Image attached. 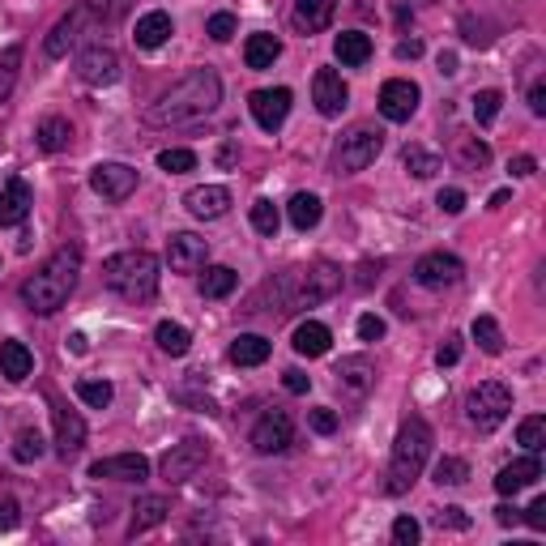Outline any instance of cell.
<instances>
[{
  "label": "cell",
  "mask_w": 546,
  "mask_h": 546,
  "mask_svg": "<svg viewBox=\"0 0 546 546\" xmlns=\"http://www.w3.org/2000/svg\"><path fill=\"white\" fill-rule=\"evenodd\" d=\"M384 150V133L376 124H359V128H350V133L342 137V146H337V171L342 175H359L367 171L380 158Z\"/></svg>",
  "instance_id": "obj_7"
},
{
  "label": "cell",
  "mask_w": 546,
  "mask_h": 546,
  "mask_svg": "<svg viewBox=\"0 0 546 546\" xmlns=\"http://www.w3.org/2000/svg\"><path fill=\"white\" fill-rule=\"evenodd\" d=\"M30 372H35V355L26 350V342L5 337V342H0V376H5L9 384H22Z\"/></svg>",
  "instance_id": "obj_25"
},
{
  "label": "cell",
  "mask_w": 546,
  "mask_h": 546,
  "mask_svg": "<svg viewBox=\"0 0 546 546\" xmlns=\"http://www.w3.org/2000/svg\"><path fill=\"white\" fill-rule=\"evenodd\" d=\"M158 167H163L167 175L197 171V154H192V150H163V154H158Z\"/></svg>",
  "instance_id": "obj_45"
},
{
  "label": "cell",
  "mask_w": 546,
  "mask_h": 546,
  "mask_svg": "<svg viewBox=\"0 0 546 546\" xmlns=\"http://www.w3.org/2000/svg\"><path fill=\"white\" fill-rule=\"evenodd\" d=\"M128 13V0H82L77 9H69L64 18L52 26V35L43 39V56L47 60H60L69 56L77 43H82V35L90 26H116L120 18Z\"/></svg>",
  "instance_id": "obj_4"
},
{
  "label": "cell",
  "mask_w": 546,
  "mask_h": 546,
  "mask_svg": "<svg viewBox=\"0 0 546 546\" xmlns=\"http://www.w3.org/2000/svg\"><path fill=\"white\" fill-rule=\"evenodd\" d=\"M252 227L256 231H261V235H278V227H282V214H278V205H273V201H256L252 205Z\"/></svg>",
  "instance_id": "obj_43"
},
{
  "label": "cell",
  "mask_w": 546,
  "mask_h": 546,
  "mask_svg": "<svg viewBox=\"0 0 546 546\" xmlns=\"http://www.w3.org/2000/svg\"><path fill=\"white\" fill-rule=\"evenodd\" d=\"M525 525H529V529H538V534L546 529V495H538V500L525 508Z\"/></svg>",
  "instance_id": "obj_54"
},
{
  "label": "cell",
  "mask_w": 546,
  "mask_h": 546,
  "mask_svg": "<svg viewBox=\"0 0 546 546\" xmlns=\"http://www.w3.org/2000/svg\"><path fill=\"white\" fill-rule=\"evenodd\" d=\"M529 111H534V116H546V82L529 86Z\"/></svg>",
  "instance_id": "obj_59"
},
{
  "label": "cell",
  "mask_w": 546,
  "mask_h": 546,
  "mask_svg": "<svg viewBox=\"0 0 546 546\" xmlns=\"http://www.w3.org/2000/svg\"><path fill=\"white\" fill-rule=\"evenodd\" d=\"M103 286L128 303H146L158 295V256L146 248H128L103 261Z\"/></svg>",
  "instance_id": "obj_5"
},
{
  "label": "cell",
  "mask_w": 546,
  "mask_h": 546,
  "mask_svg": "<svg viewBox=\"0 0 546 546\" xmlns=\"http://www.w3.org/2000/svg\"><path fill=\"white\" fill-rule=\"evenodd\" d=\"M461 35L470 47H487L491 35H487V22H474V18H461Z\"/></svg>",
  "instance_id": "obj_49"
},
{
  "label": "cell",
  "mask_w": 546,
  "mask_h": 546,
  "mask_svg": "<svg viewBox=\"0 0 546 546\" xmlns=\"http://www.w3.org/2000/svg\"><path fill=\"white\" fill-rule=\"evenodd\" d=\"M517 444L525 448V453H542V444H546V419L542 414H529V419L517 427Z\"/></svg>",
  "instance_id": "obj_39"
},
{
  "label": "cell",
  "mask_w": 546,
  "mask_h": 546,
  "mask_svg": "<svg viewBox=\"0 0 546 546\" xmlns=\"http://www.w3.org/2000/svg\"><path fill=\"white\" fill-rule=\"evenodd\" d=\"M337 384H342L346 393L363 397V393L376 384V367H372V359H367V355H350V359H342V363H337Z\"/></svg>",
  "instance_id": "obj_27"
},
{
  "label": "cell",
  "mask_w": 546,
  "mask_h": 546,
  "mask_svg": "<svg viewBox=\"0 0 546 546\" xmlns=\"http://www.w3.org/2000/svg\"><path fill=\"white\" fill-rule=\"evenodd\" d=\"M333 56L346 64V69H359V64L372 60V39L363 35V30H342V35L333 39Z\"/></svg>",
  "instance_id": "obj_30"
},
{
  "label": "cell",
  "mask_w": 546,
  "mask_h": 546,
  "mask_svg": "<svg viewBox=\"0 0 546 546\" xmlns=\"http://www.w3.org/2000/svg\"><path fill=\"white\" fill-rule=\"evenodd\" d=\"M171 517V500L167 495H141V500L133 504V521H128V538H141L150 534L154 525H163Z\"/></svg>",
  "instance_id": "obj_22"
},
{
  "label": "cell",
  "mask_w": 546,
  "mask_h": 546,
  "mask_svg": "<svg viewBox=\"0 0 546 546\" xmlns=\"http://www.w3.org/2000/svg\"><path fill=\"white\" fill-rule=\"evenodd\" d=\"M90 478H111V483H146V478H150V457H141V453L103 457V461L90 465Z\"/></svg>",
  "instance_id": "obj_18"
},
{
  "label": "cell",
  "mask_w": 546,
  "mask_h": 546,
  "mask_svg": "<svg viewBox=\"0 0 546 546\" xmlns=\"http://www.w3.org/2000/svg\"><path fill=\"white\" fill-rule=\"evenodd\" d=\"M43 453H47V444H43L39 431H22V436L13 440V457H18L22 465H26V461H39Z\"/></svg>",
  "instance_id": "obj_44"
},
{
  "label": "cell",
  "mask_w": 546,
  "mask_h": 546,
  "mask_svg": "<svg viewBox=\"0 0 546 546\" xmlns=\"http://www.w3.org/2000/svg\"><path fill=\"white\" fill-rule=\"evenodd\" d=\"M77 397H82L86 406H94V410H107L111 397H116V389H111L107 380H77Z\"/></svg>",
  "instance_id": "obj_41"
},
{
  "label": "cell",
  "mask_w": 546,
  "mask_h": 546,
  "mask_svg": "<svg viewBox=\"0 0 546 546\" xmlns=\"http://www.w3.org/2000/svg\"><path fill=\"white\" fill-rule=\"evenodd\" d=\"M218 103H222V77L214 69H192L167 94H158L141 120L150 128H175V124H192V120L214 116Z\"/></svg>",
  "instance_id": "obj_1"
},
{
  "label": "cell",
  "mask_w": 546,
  "mask_h": 546,
  "mask_svg": "<svg viewBox=\"0 0 546 546\" xmlns=\"http://www.w3.org/2000/svg\"><path fill=\"white\" fill-rule=\"evenodd\" d=\"M470 337L478 342V350L483 355H504V329H500V320L495 316H474V325H470Z\"/></svg>",
  "instance_id": "obj_35"
},
{
  "label": "cell",
  "mask_w": 546,
  "mask_h": 546,
  "mask_svg": "<svg viewBox=\"0 0 546 546\" xmlns=\"http://www.w3.org/2000/svg\"><path fill=\"white\" fill-rule=\"evenodd\" d=\"M512 414V393L500 380H483L478 389H470L465 397V419H470L478 431H495Z\"/></svg>",
  "instance_id": "obj_6"
},
{
  "label": "cell",
  "mask_w": 546,
  "mask_h": 546,
  "mask_svg": "<svg viewBox=\"0 0 546 546\" xmlns=\"http://www.w3.org/2000/svg\"><path fill=\"white\" fill-rule=\"evenodd\" d=\"M508 171H512V175H521V180H525V175H534V171H538V158H534V154H517V158L508 163Z\"/></svg>",
  "instance_id": "obj_58"
},
{
  "label": "cell",
  "mask_w": 546,
  "mask_h": 546,
  "mask_svg": "<svg viewBox=\"0 0 546 546\" xmlns=\"http://www.w3.org/2000/svg\"><path fill=\"white\" fill-rule=\"evenodd\" d=\"M320 214H325V205H320L316 192H295L291 205H286V218H291L295 231H312L320 222Z\"/></svg>",
  "instance_id": "obj_33"
},
{
  "label": "cell",
  "mask_w": 546,
  "mask_h": 546,
  "mask_svg": "<svg viewBox=\"0 0 546 546\" xmlns=\"http://www.w3.org/2000/svg\"><path fill=\"white\" fill-rule=\"evenodd\" d=\"M359 337H363V342H380V337H384V329H389V325H384V320L376 316V312H367V316H359Z\"/></svg>",
  "instance_id": "obj_50"
},
{
  "label": "cell",
  "mask_w": 546,
  "mask_h": 546,
  "mask_svg": "<svg viewBox=\"0 0 546 546\" xmlns=\"http://www.w3.org/2000/svg\"><path fill=\"white\" fill-rule=\"evenodd\" d=\"M22 521V504L13 495H0V529H13Z\"/></svg>",
  "instance_id": "obj_52"
},
{
  "label": "cell",
  "mask_w": 546,
  "mask_h": 546,
  "mask_svg": "<svg viewBox=\"0 0 546 546\" xmlns=\"http://www.w3.org/2000/svg\"><path fill=\"white\" fill-rule=\"evenodd\" d=\"M295 444V423H291V414L286 410H265L261 419H256L252 427V448L261 457H278L286 453V448Z\"/></svg>",
  "instance_id": "obj_10"
},
{
  "label": "cell",
  "mask_w": 546,
  "mask_h": 546,
  "mask_svg": "<svg viewBox=\"0 0 546 546\" xmlns=\"http://www.w3.org/2000/svg\"><path fill=\"white\" fill-rule=\"evenodd\" d=\"M77 273H82V248H77V244H64V248L52 256V261H47V265L35 273V278L22 282L26 312H35V316L60 312L64 303H69L73 286H77Z\"/></svg>",
  "instance_id": "obj_2"
},
{
  "label": "cell",
  "mask_w": 546,
  "mask_h": 546,
  "mask_svg": "<svg viewBox=\"0 0 546 546\" xmlns=\"http://www.w3.org/2000/svg\"><path fill=\"white\" fill-rule=\"evenodd\" d=\"M342 282L346 278L333 261H316L312 269H303V282L291 295V308H316V303H325V299H333L337 291H342Z\"/></svg>",
  "instance_id": "obj_9"
},
{
  "label": "cell",
  "mask_w": 546,
  "mask_h": 546,
  "mask_svg": "<svg viewBox=\"0 0 546 546\" xmlns=\"http://www.w3.org/2000/svg\"><path fill=\"white\" fill-rule=\"evenodd\" d=\"M291 346L303 359H320V355H329L333 333L320 325V320H303V325H295V333H291Z\"/></svg>",
  "instance_id": "obj_26"
},
{
  "label": "cell",
  "mask_w": 546,
  "mask_h": 546,
  "mask_svg": "<svg viewBox=\"0 0 546 546\" xmlns=\"http://www.w3.org/2000/svg\"><path fill=\"white\" fill-rule=\"evenodd\" d=\"M538 478H542V461H538V453H525L521 461L504 465V470L495 474V491H500V495H517V491H525V487H534Z\"/></svg>",
  "instance_id": "obj_20"
},
{
  "label": "cell",
  "mask_w": 546,
  "mask_h": 546,
  "mask_svg": "<svg viewBox=\"0 0 546 546\" xmlns=\"http://www.w3.org/2000/svg\"><path fill=\"white\" fill-rule=\"evenodd\" d=\"M491 163V150H487V141H474V137H465L461 141V167H470V171H483Z\"/></svg>",
  "instance_id": "obj_46"
},
{
  "label": "cell",
  "mask_w": 546,
  "mask_h": 546,
  "mask_svg": "<svg viewBox=\"0 0 546 546\" xmlns=\"http://www.w3.org/2000/svg\"><path fill=\"white\" fill-rule=\"evenodd\" d=\"M308 423H312V431H316V436H333V431H337V414H333L329 406H316Z\"/></svg>",
  "instance_id": "obj_51"
},
{
  "label": "cell",
  "mask_w": 546,
  "mask_h": 546,
  "mask_svg": "<svg viewBox=\"0 0 546 546\" xmlns=\"http://www.w3.org/2000/svg\"><path fill=\"white\" fill-rule=\"evenodd\" d=\"M205 261H210V244H205L201 235L180 231V235L167 239V265H171V273H197V269H205Z\"/></svg>",
  "instance_id": "obj_17"
},
{
  "label": "cell",
  "mask_w": 546,
  "mask_h": 546,
  "mask_svg": "<svg viewBox=\"0 0 546 546\" xmlns=\"http://www.w3.org/2000/svg\"><path fill=\"white\" fill-rule=\"evenodd\" d=\"M423 538V525L414 521V517H397L393 521V542H401V546H414Z\"/></svg>",
  "instance_id": "obj_48"
},
{
  "label": "cell",
  "mask_w": 546,
  "mask_h": 546,
  "mask_svg": "<svg viewBox=\"0 0 546 546\" xmlns=\"http://www.w3.org/2000/svg\"><path fill=\"white\" fill-rule=\"evenodd\" d=\"M461 273H465V265L453 252H427V256H419V265H414V282L427 286V291H444V286L461 282Z\"/></svg>",
  "instance_id": "obj_16"
},
{
  "label": "cell",
  "mask_w": 546,
  "mask_h": 546,
  "mask_svg": "<svg viewBox=\"0 0 546 546\" xmlns=\"http://www.w3.org/2000/svg\"><path fill=\"white\" fill-rule=\"evenodd\" d=\"M35 141H39V150H43V154H60V150H69V141H73V124L64 120V116H47V120H39V128H35Z\"/></svg>",
  "instance_id": "obj_32"
},
{
  "label": "cell",
  "mask_w": 546,
  "mask_h": 546,
  "mask_svg": "<svg viewBox=\"0 0 546 546\" xmlns=\"http://www.w3.org/2000/svg\"><path fill=\"white\" fill-rule=\"evenodd\" d=\"M188 214L192 218H201V222H214L231 210V188H222V184H201V188H188Z\"/></svg>",
  "instance_id": "obj_19"
},
{
  "label": "cell",
  "mask_w": 546,
  "mask_h": 546,
  "mask_svg": "<svg viewBox=\"0 0 546 546\" xmlns=\"http://www.w3.org/2000/svg\"><path fill=\"white\" fill-rule=\"evenodd\" d=\"M171 35H175V26H171V13H163V9L141 13L137 26H133V43L141 47V52H154V47H163Z\"/></svg>",
  "instance_id": "obj_24"
},
{
  "label": "cell",
  "mask_w": 546,
  "mask_h": 546,
  "mask_svg": "<svg viewBox=\"0 0 546 546\" xmlns=\"http://www.w3.org/2000/svg\"><path fill=\"white\" fill-rule=\"evenodd\" d=\"M18 73H22V47L18 43L0 47V103H9L13 86H18Z\"/></svg>",
  "instance_id": "obj_38"
},
{
  "label": "cell",
  "mask_w": 546,
  "mask_h": 546,
  "mask_svg": "<svg viewBox=\"0 0 546 546\" xmlns=\"http://www.w3.org/2000/svg\"><path fill=\"white\" fill-rule=\"evenodd\" d=\"M333 13H337V0H295L291 22L299 35H320V30H329Z\"/></svg>",
  "instance_id": "obj_23"
},
{
  "label": "cell",
  "mask_w": 546,
  "mask_h": 546,
  "mask_svg": "<svg viewBox=\"0 0 546 546\" xmlns=\"http://www.w3.org/2000/svg\"><path fill=\"white\" fill-rule=\"evenodd\" d=\"M436 205H440L444 214H461V210H465V192H461V188H440Z\"/></svg>",
  "instance_id": "obj_53"
},
{
  "label": "cell",
  "mask_w": 546,
  "mask_h": 546,
  "mask_svg": "<svg viewBox=\"0 0 546 546\" xmlns=\"http://www.w3.org/2000/svg\"><path fill=\"white\" fill-rule=\"evenodd\" d=\"M282 56V39L278 35H269V30H256V35H248L244 43V64L248 69H273V60Z\"/></svg>",
  "instance_id": "obj_29"
},
{
  "label": "cell",
  "mask_w": 546,
  "mask_h": 546,
  "mask_svg": "<svg viewBox=\"0 0 546 546\" xmlns=\"http://www.w3.org/2000/svg\"><path fill=\"white\" fill-rule=\"evenodd\" d=\"M500 205H508V188H500V192L491 197V210H500Z\"/></svg>",
  "instance_id": "obj_64"
},
{
  "label": "cell",
  "mask_w": 546,
  "mask_h": 546,
  "mask_svg": "<svg viewBox=\"0 0 546 546\" xmlns=\"http://www.w3.org/2000/svg\"><path fill=\"white\" fill-rule=\"evenodd\" d=\"M154 342H158V350H163V355L184 359L188 350H192V333H188L184 325H175V320H158V325H154Z\"/></svg>",
  "instance_id": "obj_34"
},
{
  "label": "cell",
  "mask_w": 546,
  "mask_h": 546,
  "mask_svg": "<svg viewBox=\"0 0 546 546\" xmlns=\"http://www.w3.org/2000/svg\"><path fill=\"white\" fill-rule=\"evenodd\" d=\"M419 99H423V90L410 77H393V82L380 86V116L389 124H406L419 111Z\"/></svg>",
  "instance_id": "obj_11"
},
{
  "label": "cell",
  "mask_w": 546,
  "mask_h": 546,
  "mask_svg": "<svg viewBox=\"0 0 546 546\" xmlns=\"http://www.w3.org/2000/svg\"><path fill=\"white\" fill-rule=\"evenodd\" d=\"M465 478H470V465H465L461 457H440L436 461V483L440 487H461Z\"/></svg>",
  "instance_id": "obj_42"
},
{
  "label": "cell",
  "mask_w": 546,
  "mask_h": 546,
  "mask_svg": "<svg viewBox=\"0 0 546 546\" xmlns=\"http://www.w3.org/2000/svg\"><path fill=\"white\" fill-rule=\"evenodd\" d=\"M69 350H73V355H86V350H90L86 333H73V337H69Z\"/></svg>",
  "instance_id": "obj_62"
},
{
  "label": "cell",
  "mask_w": 546,
  "mask_h": 546,
  "mask_svg": "<svg viewBox=\"0 0 546 546\" xmlns=\"http://www.w3.org/2000/svg\"><path fill=\"white\" fill-rule=\"evenodd\" d=\"M205 35H210L214 43H227L235 35V13H214V18L205 22Z\"/></svg>",
  "instance_id": "obj_47"
},
{
  "label": "cell",
  "mask_w": 546,
  "mask_h": 546,
  "mask_svg": "<svg viewBox=\"0 0 546 546\" xmlns=\"http://www.w3.org/2000/svg\"><path fill=\"white\" fill-rule=\"evenodd\" d=\"M210 461V440H201V436H188L180 444H171L163 461H158V470H163V478L175 487V483H188V478H197V470Z\"/></svg>",
  "instance_id": "obj_8"
},
{
  "label": "cell",
  "mask_w": 546,
  "mask_h": 546,
  "mask_svg": "<svg viewBox=\"0 0 546 546\" xmlns=\"http://www.w3.org/2000/svg\"><path fill=\"white\" fill-rule=\"evenodd\" d=\"M282 384H286V393H308L312 389V376H303L299 367H291V372H282Z\"/></svg>",
  "instance_id": "obj_57"
},
{
  "label": "cell",
  "mask_w": 546,
  "mask_h": 546,
  "mask_svg": "<svg viewBox=\"0 0 546 546\" xmlns=\"http://www.w3.org/2000/svg\"><path fill=\"white\" fill-rule=\"evenodd\" d=\"M312 103H316V111L325 120L342 116V111L350 107V86L342 82V73H337V69H316V77H312Z\"/></svg>",
  "instance_id": "obj_14"
},
{
  "label": "cell",
  "mask_w": 546,
  "mask_h": 546,
  "mask_svg": "<svg viewBox=\"0 0 546 546\" xmlns=\"http://www.w3.org/2000/svg\"><path fill=\"white\" fill-rule=\"evenodd\" d=\"M291 103H295V94L278 86V90H252L248 94V111H252V120L265 128V133H278V128L286 124V116H291Z\"/></svg>",
  "instance_id": "obj_12"
},
{
  "label": "cell",
  "mask_w": 546,
  "mask_h": 546,
  "mask_svg": "<svg viewBox=\"0 0 546 546\" xmlns=\"http://www.w3.org/2000/svg\"><path fill=\"white\" fill-rule=\"evenodd\" d=\"M30 205H35V192H30L26 180H9L0 188V227H22Z\"/></svg>",
  "instance_id": "obj_21"
},
{
  "label": "cell",
  "mask_w": 546,
  "mask_h": 546,
  "mask_svg": "<svg viewBox=\"0 0 546 546\" xmlns=\"http://www.w3.org/2000/svg\"><path fill=\"white\" fill-rule=\"evenodd\" d=\"M414 56H423V43L419 39H401L397 43V60H414Z\"/></svg>",
  "instance_id": "obj_60"
},
{
  "label": "cell",
  "mask_w": 546,
  "mask_h": 546,
  "mask_svg": "<svg viewBox=\"0 0 546 546\" xmlns=\"http://www.w3.org/2000/svg\"><path fill=\"white\" fill-rule=\"evenodd\" d=\"M269 350H273L269 337H261V333H239L227 355H231L235 367H261V363L269 359Z\"/></svg>",
  "instance_id": "obj_31"
},
{
  "label": "cell",
  "mask_w": 546,
  "mask_h": 546,
  "mask_svg": "<svg viewBox=\"0 0 546 546\" xmlns=\"http://www.w3.org/2000/svg\"><path fill=\"white\" fill-rule=\"evenodd\" d=\"M440 73H444V77H453V73H457V56H453V52H444V56H440Z\"/></svg>",
  "instance_id": "obj_63"
},
{
  "label": "cell",
  "mask_w": 546,
  "mask_h": 546,
  "mask_svg": "<svg viewBox=\"0 0 546 546\" xmlns=\"http://www.w3.org/2000/svg\"><path fill=\"white\" fill-rule=\"evenodd\" d=\"M77 77H82L86 86H116L120 82V56H116V47H103V43L86 47V52L77 56Z\"/></svg>",
  "instance_id": "obj_13"
},
{
  "label": "cell",
  "mask_w": 546,
  "mask_h": 546,
  "mask_svg": "<svg viewBox=\"0 0 546 546\" xmlns=\"http://www.w3.org/2000/svg\"><path fill=\"white\" fill-rule=\"evenodd\" d=\"M90 188L99 192L103 201L120 205V201H128L137 192V171L124 167V163H99V167L90 171Z\"/></svg>",
  "instance_id": "obj_15"
},
{
  "label": "cell",
  "mask_w": 546,
  "mask_h": 546,
  "mask_svg": "<svg viewBox=\"0 0 546 546\" xmlns=\"http://www.w3.org/2000/svg\"><path fill=\"white\" fill-rule=\"evenodd\" d=\"M401 167H406L414 180H431V175L444 171L440 154H431V150H423V146H406V150H401Z\"/></svg>",
  "instance_id": "obj_36"
},
{
  "label": "cell",
  "mask_w": 546,
  "mask_h": 546,
  "mask_svg": "<svg viewBox=\"0 0 546 546\" xmlns=\"http://www.w3.org/2000/svg\"><path fill=\"white\" fill-rule=\"evenodd\" d=\"M457 359H461V337H448V342L436 350V363L440 367H457Z\"/></svg>",
  "instance_id": "obj_56"
},
{
  "label": "cell",
  "mask_w": 546,
  "mask_h": 546,
  "mask_svg": "<svg viewBox=\"0 0 546 546\" xmlns=\"http://www.w3.org/2000/svg\"><path fill=\"white\" fill-rule=\"evenodd\" d=\"M431 444H436V436H431L427 419H406L397 427V440H393V457H389V474H384V495H406L414 483L423 478V465L431 457Z\"/></svg>",
  "instance_id": "obj_3"
},
{
  "label": "cell",
  "mask_w": 546,
  "mask_h": 546,
  "mask_svg": "<svg viewBox=\"0 0 546 546\" xmlns=\"http://www.w3.org/2000/svg\"><path fill=\"white\" fill-rule=\"evenodd\" d=\"M470 103H474V120L487 128V124H495V116H500V107H504V94H500V90H478Z\"/></svg>",
  "instance_id": "obj_40"
},
{
  "label": "cell",
  "mask_w": 546,
  "mask_h": 546,
  "mask_svg": "<svg viewBox=\"0 0 546 546\" xmlns=\"http://www.w3.org/2000/svg\"><path fill=\"white\" fill-rule=\"evenodd\" d=\"M495 521H500V525H517V521H521V512L504 504V508H495Z\"/></svg>",
  "instance_id": "obj_61"
},
{
  "label": "cell",
  "mask_w": 546,
  "mask_h": 546,
  "mask_svg": "<svg viewBox=\"0 0 546 546\" xmlns=\"http://www.w3.org/2000/svg\"><path fill=\"white\" fill-rule=\"evenodd\" d=\"M235 286H239V273L231 265H210L205 269V278H201V295L205 299H227Z\"/></svg>",
  "instance_id": "obj_37"
},
{
  "label": "cell",
  "mask_w": 546,
  "mask_h": 546,
  "mask_svg": "<svg viewBox=\"0 0 546 546\" xmlns=\"http://www.w3.org/2000/svg\"><path fill=\"white\" fill-rule=\"evenodd\" d=\"M82 444H86V423H82V414L56 410V453L69 461V457L82 453Z\"/></svg>",
  "instance_id": "obj_28"
},
{
  "label": "cell",
  "mask_w": 546,
  "mask_h": 546,
  "mask_svg": "<svg viewBox=\"0 0 546 546\" xmlns=\"http://www.w3.org/2000/svg\"><path fill=\"white\" fill-rule=\"evenodd\" d=\"M436 525L440 529H465V525H470V517H465L461 508H440L436 512Z\"/></svg>",
  "instance_id": "obj_55"
}]
</instances>
